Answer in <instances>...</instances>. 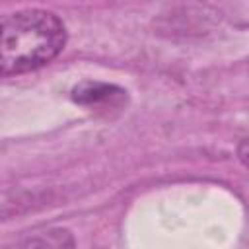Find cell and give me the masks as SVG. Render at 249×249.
<instances>
[{"instance_id": "1", "label": "cell", "mask_w": 249, "mask_h": 249, "mask_svg": "<svg viewBox=\"0 0 249 249\" xmlns=\"http://www.w3.org/2000/svg\"><path fill=\"white\" fill-rule=\"evenodd\" d=\"M66 39V27L53 12L27 8L8 14L0 35L2 76H19L49 64L62 53Z\"/></svg>"}, {"instance_id": "2", "label": "cell", "mask_w": 249, "mask_h": 249, "mask_svg": "<svg viewBox=\"0 0 249 249\" xmlns=\"http://www.w3.org/2000/svg\"><path fill=\"white\" fill-rule=\"evenodd\" d=\"M72 101L91 111L109 113L111 109H123L128 101V95L121 86L88 80L72 88Z\"/></svg>"}, {"instance_id": "3", "label": "cell", "mask_w": 249, "mask_h": 249, "mask_svg": "<svg viewBox=\"0 0 249 249\" xmlns=\"http://www.w3.org/2000/svg\"><path fill=\"white\" fill-rule=\"evenodd\" d=\"M18 247H74L76 241L72 233L64 228H54L43 233H35L29 237H23L16 241Z\"/></svg>"}, {"instance_id": "4", "label": "cell", "mask_w": 249, "mask_h": 249, "mask_svg": "<svg viewBox=\"0 0 249 249\" xmlns=\"http://www.w3.org/2000/svg\"><path fill=\"white\" fill-rule=\"evenodd\" d=\"M237 160L243 163V167L249 169V138L239 142V146H237Z\"/></svg>"}]
</instances>
